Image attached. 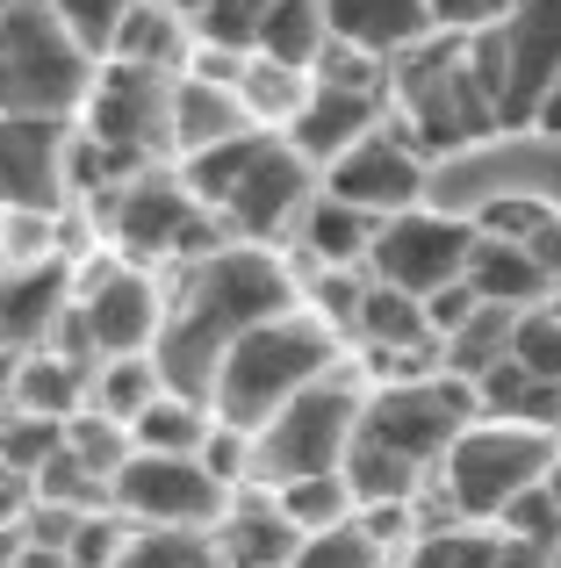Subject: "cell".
<instances>
[{"label":"cell","mask_w":561,"mask_h":568,"mask_svg":"<svg viewBox=\"0 0 561 568\" xmlns=\"http://www.w3.org/2000/svg\"><path fill=\"white\" fill-rule=\"evenodd\" d=\"M295 274L274 260V245H245V237H224L216 252L187 260L181 288L166 295V324H159V375H166L173 396L210 403V382L224 367V353L238 346L253 324L295 310Z\"/></svg>","instance_id":"cell-1"},{"label":"cell","mask_w":561,"mask_h":568,"mask_svg":"<svg viewBox=\"0 0 561 568\" xmlns=\"http://www.w3.org/2000/svg\"><path fill=\"white\" fill-rule=\"evenodd\" d=\"M482 417L476 382L447 375H404V382H381L375 396L360 403V432H353V454H346V483L360 504H418L432 489L447 446L461 439L468 425Z\"/></svg>","instance_id":"cell-2"},{"label":"cell","mask_w":561,"mask_h":568,"mask_svg":"<svg viewBox=\"0 0 561 568\" xmlns=\"http://www.w3.org/2000/svg\"><path fill=\"white\" fill-rule=\"evenodd\" d=\"M181 181L195 187V202L224 223L245 245H274V237H295L309 194L324 187V173L295 152L274 130H245L231 144H210V152L181 159Z\"/></svg>","instance_id":"cell-3"},{"label":"cell","mask_w":561,"mask_h":568,"mask_svg":"<svg viewBox=\"0 0 561 568\" xmlns=\"http://www.w3.org/2000/svg\"><path fill=\"white\" fill-rule=\"evenodd\" d=\"M324 375H338V332L309 303H295V310H280V317L253 324V332L224 353V367H216V382H210V417L231 425V432H259L280 403H295Z\"/></svg>","instance_id":"cell-4"},{"label":"cell","mask_w":561,"mask_h":568,"mask_svg":"<svg viewBox=\"0 0 561 568\" xmlns=\"http://www.w3.org/2000/svg\"><path fill=\"white\" fill-rule=\"evenodd\" d=\"M101 58L51 14V0L0 8V115L37 123H80L94 101Z\"/></svg>","instance_id":"cell-5"},{"label":"cell","mask_w":561,"mask_h":568,"mask_svg":"<svg viewBox=\"0 0 561 568\" xmlns=\"http://www.w3.org/2000/svg\"><path fill=\"white\" fill-rule=\"evenodd\" d=\"M360 403L367 396L346 375H324V382H309L295 403H280L267 425L253 432V483L280 489V483H303V475L346 468L353 432H360Z\"/></svg>","instance_id":"cell-6"},{"label":"cell","mask_w":561,"mask_h":568,"mask_svg":"<svg viewBox=\"0 0 561 568\" xmlns=\"http://www.w3.org/2000/svg\"><path fill=\"white\" fill-rule=\"evenodd\" d=\"M109 237L123 260L159 266V260H202L224 245V223L195 202V187L181 181V166H137L109 187Z\"/></svg>","instance_id":"cell-7"},{"label":"cell","mask_w":561,"mask_h":568,"mask_svg":"<svg viewBox=\"0 0 561 568\" xmlns=\"http://www.w3.org/2000/svg\"><path fill=\"white\" fill-rule=\"evenodd\" d=\"M554 454H561L554 432H526V425H504V417H476V425L447 446V460H439L432 483L447 489V504L461 518H490L497 526V511H504L511 497H526L533 483H548Z\"/></svg>","instance_id":"cell-8"},{"label":"cell","mask_w":561,"mask_h":568,"mask_svg":"<svg viewBox=\"0 0 561 568\" xmlns=\"http://www.w3.org/2000/svg\"><path fill=\"white\" fill-rule=\"evenodd\" d=\"M173 80H181V72L130 65V58H101V80H94V101H86L80 130L123 173L159 166V159L173 152Z\"/></svg>","instance_id":"cell-9"},{"label":"cell","mask_w":561,"mask_h":568,"mask_svg":"<svg viewBox=\"0 0 561 568\" xmlns=\"http://www.w3.org/2000/svg\"><path fill=\"white\" fill-rule=\"evenodd\" d=\"M231 497H238V489L216 483L202 454H144V446L115 468V483H109L115 518L159 526V532H202V540H210L216 518L231 511Z\"/></svg>","instance_id":"cell-10"},{"label":"cell","mask_w":561,"mask_h":568,"mask_svg":"<svg viewBox=\"0 0 561 568\" xmlns=\"http://www.w3.org/2000/svg\"><path fill=\"white\" fill-rule=\"evenodd\" d=\"M72 324H80V338H86L94 361H115V353H152L159 346V324H166V295H159V281L144 274L137 260L86 266L80 295H72Z\"/></svg>","instance_id":"cell-11"},{"label":"cell","mask_w":561,"mask_h":568,"mask_svg":"<svg viewBox=\"0 0 561 568\" xmlns=\"http://www.w3.org/2000/svg\"><path fill=\"white\" fill-rule=\"evenodd\" d=\"M468 252H476V223L447 216V209H404L375 231V252H367V274L389 281L404 295H432L447 281L468 274Z\"/></svg>","instance_id":"cell-12"},{"label":"cell","mask_w":561,"mask_h":568,"mask_svg":"<svg viewBox=\"0 0 561 568\" xmlns=\"http://www.w3.org/2000/svg\"><path fill=\"white\" fill-rule=\"evenodd\" d=\"M72 130L80 123H37V115H0V216L37 209L58 216L72 194Z\"/></svg>","instance_id":"cell-13"},{"label":"cell","mask_w":561,"mask_h":568,"mask_svg":"<svg viewBox=\"0 0 561 568\" xmlns=\"http://www.w3.org/2000/svg\"><path fill=\"white\" fill-rule=\"evenodd\" d=\"M425 159L410 152L396 130H375V138H360L346 159H332L324 166V187L338 194V202H353V209H367V216H404V209H425Z\"/></svg>","instance_id":"cell-14"},{"label":"cell","mask_w":561,"mask_h":568,"mask_svg":"<svg viewBox=\"0 0 561 568\" xmlns=\"http://www.w3.org/2000/svg\"><path fill=\"white\" fill-rule=\"evenodd\" d=\"M72 295H80V266L51 260H29V266H0V353L22 361V353L58 346L72 317Z\"/></svg>","instance_id":"cell-15"},{"label":"cell","mask_w":561,"mask_h":568,"mask_svg":"<svg viewBox=\"0 0 561 568\" xmlns=\"http://www.w3.org/2000/svg\"><path fill=\"white\" fill-rule=\"evenodd\" d=\"M210 547H216V555H224L231 568H288V561H295V547H303V526L280 511L274 489L245 483L238 497H231V511L216 518Z\"/></svg>","instance_id":"cell-16"},{"label":"cell","mask_w":561,"mask_h":568,"mask_svg":"<svg viewBox=\"0 0 561 568\" xmlns=\"http://www.w3.org/2000/svg\"><path fill=\"white\" fill-rule=\"evenodd\" d=\"M381 130V94H360V87H309L303 115L288 123V144L309 159V166H332V159H346L360 138H375Z\"/></svg>","instance_id":"cell-17"},{"label":"cell","mask_w":561,"mask_h":568,"mask_svg":"<svg viewBox=\"0 0 561 568\" xmlns=\"http://www.w3.org/2000/svg\"><path fill=\"white\" fill-rule=\"evenodd\" d=\"M468 288L482 303H504V310H533L554 295V266L526 245L519 231H476V252H468Z\"/></svg>","instance_id":"cell-18"},{"label":"cell","mask_w":561,"mask_h":568,"mask_svg":"<svg viewBox=\"0 0 561 568\" xmlns=\"http://www.w3.org/2000/svg\"><path fill=\"white\" fill-rule=\"evenodd\" d=\"M245 130H259V123L238 101V87L202 80V72H181V80H173V159H195V152H210V144L245 138Z\"/></svg>","instance_id":"cell-19"},{"label":"cell","mask_w":561,"mask_h":568,"mask_svg":"<svg viewBox=\"0 0 561 568\" xmlns=\"http://www.w3.org/2000/svg\"><path fill=\"white\" fill-rule=\"evenodd\" d=\"M324 22H332L338 43L375 51V58L418 51V43L432 37V8H425V0H324Z\"/></svg>","instance_id":"cell-20"},{"label":"cell","mask_w":561,"mask_h":568,"mask_svg":"<svg viewBox=\"0 0 561 568\" xmlns=\"http://www.w3.org/2000/svg\"><path fill=\"white\" fill-rule=\"evenodd\" d=\"M375 231H381V216H367V209L338 202L332 187H317L309 209H303V223H295V245H303L317 266H367Z\"/></svg>","instance_id":"cell-21"},{"label":"cell","mask_w":561,"mask_h":568,"mask_svg":"<svg viewBox=\"0 0 561 568\" xmlns=\"http://www.w3.org/2000/svg\"><path fill=\"white\" fill-rule=\"evenodd\" d=\"M109 58H130V65H159V72H187L195 58V22H187L173 0H137L115 29V51Z\"/></svg>","instance_id":"cell-22"},{"label":"cell","mask_w":561,"mask_h":568,"mask_svg":"<svg viewBox=\"0 0 561 568\" xmlns=\"http://www.w3.org/2000/svg\"><path fill=\"white\" fill-rule=\"evenodd\" d=\"M476 396H482V417H504V425L554 432L561 439V382H540V375H526L519 361H504L476 382Z\"/></svg>","instance_id":"cell-23"},{"label":"cell","mask_w":561,"mask_h":568,"mask_svg":"<svg viewBox=\"0 0 561 568\" xmlns=\"http://www.w3.org/2000/svg\"><path fill=\"white\" fill-rule=\"evenodd\" d=\"M511 324H519V310L482 303L476 317L461 324V332L439 338V367H447V375H461V382H482L490 367H504V361H511Z\"/></svg>","instance_id":"cell-24"},{"label":"cell","mask_w":561,"mask_h":568,"mask_svg":"<svg viewBox=\"0 0 561 568\" xmlns=\"http://www.w3.org/2000/svg\"><path fill=\"white\" fill-rule=\"evenodd\" d=\"M309 72L303 65H280V58H245V72H238V101L253 109V123L259 130H288L295 115H303V101H309Z\"/></svg>","instance_id":"cell-25"},{"label":"cell","mask_w":561,"mask_h":568,"mask_svg":"<svg viewBox=\"0 0 561 568\" xmlns=\"http://www.w3.org/2000/svg\"><path fill=\"white\" fill-rule=\"evenodd\" d=\"M210 425H216V417H210V403H195V396H173V388H159V396L137 410L130 439H137L144 454H202Z\"/></svg>","instance_id":"cell-26"},{"label":"cell","mask_w":561,"mask_h":568,"mask_svg":"<svg viewBox=\"0 0 561 568\" xmlns=\"http://www.w3.org/2000/svg\"><path fill=\"white\" fill-rule=\"evenodd\" d=\"M324 43H332V22H324V0H274L267 29H259V58H280V65H317Z\"/></svg>","instance_id":"cell-27"},{"label":"cell","mask_w":561,"mask_h":568,"mask_svg":"<svg viewBox=\"0 0 561 568\" xmlns=\"http://www.w3.org/2000/svg\"><path fill=\"white\" fill-rule=\"evenodd\" d=\"M166 388V375H159V361L152 353H115V361H101L94 367V410H109V417H123V425H137V410Z\"/></svg>","instance_id":"cell-28"},{"label":"cell","mask_w":561,"mask_h":568,"mask_svg":"<svg viewBox=\"0 0 561 568\" xmlns=\"http://www.w3.org/2000/svg\"><path fill=\"white\" fill-rule=\"evenodd\" d=\"M274 497H280V511H288L303 532H324V526H338V518L360 511V497H353L346 468H332V475H303V483H280Z\"/></svg>","instance_id":"cell-29"},{"label":"cell","mask_w":561,"mask_h":568,"mask_svg":"<svg viewBox=\"0 0 561 568\" xmlns=\"http://www.w3.org/2000/svg\"><path fill=\"white\" fill-rule=\"evenodd\" d=\"M381 555H389V547H381L375 532L360 526V511H353V518H338V526H324V532H303V547H295L288 568H381Z\"/></svg>","instance_id":"cell-30"},{"label":"cell","mask_w":561,"mask_h":568,"mask_svg":"<svg viewBox=\"0 0 561 568\" xmlns=\"http://www.w3.org/2000/svg\"><path fill=\"white\" fill-rule=\"evenodd\" d=\"M37 504H65V511H115L109 504V475H94L72 446H58L37 468Z\"/></svg>","instance_id":"cell-31"},{"label":"cell","mask_w":561,"mask_h":568,"mask_svg":"<svg viewBox=\"0 0 561 568\" xmlns=\"http://www.w3.org/2000/svg\"><path fill=\"white\" fill-rule=\"evenodd\" d=\"M65 446H72V454H80L94 475H109V483H115V468H123V460L137 454L130 425H123V417H109V410H94V403L65 417Z\"/></svg>","instance_id":"cell-32"},{"label":"cell","mask_w":561,"mask_h":568,"mask_svg":"<svg viewBox=\"0 0 561 568\" xmlns=\"http://www.w3.org/2000/svg\"><path fill=\"white\" fill-rule=\"evenodd\" d=\"M58 446H65V417H43V410H14V403H0V460H14L22 475H37Z\"/></svg>","instance_id":"cell-33"},{"label":"cell","mask_w":561,"mask_h":568,"mask_svg":"<svg viewBox=\"0 0 561 568\" xmlns=\"http://www.w3.org/2000/svg\"><path fill=\"white\" fill-rule=\"evenodd\" d=\"M404 568H497V532L476 526H432L410 540Z\"/></svg>","instance_id":"cell-34"},{"label":"cell","mask_w":561,"mask_h":568,"mask_svg":"<svg viewBox=\"0 0 561 568\" xmlns=\"http://www.w3.org/2000/svg\"><path fill=\"white\" fill-rule=\"evenodd\" d=\"M267 8H274V0H210V14L195 22V43H216V51L253 58L259 29H267Z\"/></svg>","instance_id":"cell-35"},{"label":"cell","mask_w":561,"mask_h":568,"mask_svg":"<svg viewBox=\"0 0 561 568\" xmlns=\"http://www.w3.org/2000/svg\"><path fill=\"white\" fill-rule=\"evenodd\" d=\"M511 361H519L526 375H540V382H561V317L548 303L519 310V324H511Z\"/></svg>","instance_id":"cell-36"},{"label":"cell","mask_w":561,"mask_h":568,"mask_svg":"<svg viewBox=\"0 0 561 568\" xmlns=\"http://www.w3.org/2000/svg\"><path fill=\"white\" fill-rule=\"evenodd\" d=\"M202 555H210V540H202V532H159V526H137L109 568H195Z\"/></svg>","instance_id":"cell-37"},{"label":"cell","mask_w":561,"mask_h":568,"mask_svg":"<svg viewBox=\"0 0 561 568\" xmlns=\"http://www.w3.org/2000/svg\"><path fill=\"white\" fill-rule=\"evenodd\" d=\"M497 532H504V540H526V547H561V504L548 497V483H533L526 489V497H511L504 511H497Z\"/></svg>","instance_id":"cell-38"},{"label":"cell","mask_w":561,"mask_h":568,"mask_svg":"<svg viewBox=\"0 0 561 568\" xmlns=\"http://www.w3.org/2000/svg\"><path fill=\"white\" fill-rule=\"evenodd\" d=\"M130 8H137V0H51V14H58V22H65L94 58L115 51V29H123Z\"/></svg>","instance_id":"cell-39"},{"label":"cell","mask_w":561,"mask_h":568,"mask_svg":"<svg viewBox=\"0 0 561 568\" xmlns=\"http://www.w3.org/2000/svg\"><path fill=\"white\" fill-rule=\"evenodd\" d=\"M123 540H130L123 518L86 511V518H80V532H72V547H65V568H109L115 555H123Z\"/></svg>","instance_id":"cell-40"},{"label":"cell","mask_w":561,"mask_h":568,"mask_svg":"<svg viewBox=\"0 0 561 568\" xmlns=\"http://www.w3.org/2000/svg\"><path fill=\"white\" fill-rule=\"evenodd\" d=\"M432 8V29H447V37H482V29H497L519 0H425Z\"/></svg>","instance_id":"cell-41"},{"label":"cell","mask_w":561,"mask_h":568,"mask_svg":"<svg viewBox=\"0 0 561 568\" xmlns=\"http://www.w3.org/2000/svg\"><path fill=\"white\" fill-rule=\"evenodd\" d=\"M476 310H482V295L468 288V274H461V281H447V288H432V295H425V317H432V332H439V338H447V332H461V324L476 317Z\"/></svg>","instance_id":"cell-42"},{"label":"cell","mask_w":561,"mask_h":568,"mask_svg":"<svg viewBox=\"0 0 561 568\" xmlns=\"http://www.w3.org/2000/svg\"><path fill=\"white\" fill-rule=\"evenodd\" d=\"M37 504V475H22L14 460H0V526H22Z\"/></svg>","instance_id":"cell-43"},{"label":"cell","mask_w":561,"mask_h":568,"mask_svg":"<svg viewBox=\"0 0 561 568\" xmlns=\"http://www.w3.org/2000/svg\"><path fill=\"white\" fill-rule=\"evenodd\" d=\"M497 568H554L548 547H526V540H504L497 532Z\"/></svg>","instance_id":"cell-44"},{"label":"cell","mask_w":561,"mask_h":568,"mask_svg":"<svg viewBox=\"0 0 561 568\" xmlns=\"http://www.w3.org/2000/svg\"><path fill=\"white\" fill-rule=\"evenodd\" d=\"M533 123L561 138V80H548V87H540V101H533Z\"/></svg>","instance_id":"cell-45"},{"label":"cell","mask_w":561,"mask_h":568,"mask_svg":"<svg viewBox=\"0 0 561 568\" xmlns=\"http://www.w3.org/2000/svg\"><path fill=\"white\" fill-rule=\"evenodd\" d=\"M0 568H65V555H43V547H22L14 561H0Z\"/></svg>","instance_id":"cell-46"},{"label":"cell","mask_w":561,"mask_h":568,"mask_svg":"<svg viewBox=\"0 0 561 568\" xmlns=\"http://www.w3.org/2000/svg\"><path fill=\"white\" fill-rule=\"evenodd\" d=\"M173 8H181L187 22H202V14H210V0H173Z\"/></svg>","instance_id":"cell-47"},{"label":"cell","mask_w":561,"mask_h":568,"mask_svg":"<svg viewBox=\"0 0 561 568\" xmlns=\"http://www.w3.org/2000/svg\"><path fill=\"white\" fill-rule=\"evenodd\" d=\"M548 497L561 504V454H554V468H548Z\"/></svg>","instance_id":"cell-48"},{"label":"cell","mask_w":561,"mask_h":568,"mask_svg":"<svg viewBox=\"0 0 561 568\" xmlns=\"http://www.w3.org/2000/svg\"><path fill=\"white\" fill-rule=\"evenodd\" d=\"M195 568H231V561H224V555H216V547H210V555H202Z\"/></svg>","instance_id":"cell-49"},{"label":"cell","mask_w":561,"mask_h":568,"mask_svg":"<svg viewBox=\"0 0 561 568\" xmlns=\"http://www.w3.org/2000/svg\"><path fill=\"white\" fill-rule=\"evenodd\" d=\"M0 8H29V0H0Z\"/></svg>","instance_id":"cell-50"},{"label":"cell","mask_w":561,"mask_h":568,"mask_svg":"<svg viewBox=\"0 0 561 568\" xmlns=\"http://www.w3.org/2000/svg\"><path fill=\"white\" fill-rule=\"evenodd\" d=\"M554 568H561V547H554Z\"/></svg>","instance_id":"cell-51"}]
</instances>
